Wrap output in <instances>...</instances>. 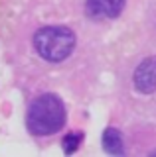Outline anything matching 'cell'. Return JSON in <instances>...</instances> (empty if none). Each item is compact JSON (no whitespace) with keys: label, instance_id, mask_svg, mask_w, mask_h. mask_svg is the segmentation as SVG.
<instances>
[{"label":"cell","instance_id":"6","mask_svg":"<svg viewBox=\"0 0 156 157\" xmlns=\"http://www.w3.org/2000/svg\"><path fill=\"white\" fill-rule=\"evenodd\" d=\"M81 140H83V134H77V132L67 134L63 137V151H65V153H75L77 147L81 145Z\"/></svg>","mask_w":156,"mask_h":157},{"label":"cell","instance_id":"2","mask_svg":"<svg viewBox=\"0 0 156 157\" xmlns=\"http://www.w3.org/2000/svg\"><path fill=\"white\" fill-rule=\"evenodd\" d=\"M34 47L50 63H60L71 55L75 47V36L69 28L47 26L40 28L34 36Z\"/></svg>","mask_w":156,"mask_h":157},{"label":"cell","instance_id":"5","mask_svg":"<svg viewBox=\"0 0 156 157\" xmlns=\"http://www.w3.org/2000/svg\"><path fill=\"white\" fill-rule=\"evenodd\" d=\"M103 147L111 155H125V144L121 132L115 128H107L103 132Z\"/></svg>","mask_w":156,"mask_h":157},{"label":"cell","instance_id":"4","mask_svg":"<svg viewBox=\"0 0 156 157\" xmlns=\"http://www.w3.org/2000/svg\"><path fill=\"white\" fill-rule=\"evenodd\" d=\"M126 0H87V12L93 18H117Z\"/></svg>","mask_w":156,"mask_h":157},{"label":"cell","instance_id":"1","mask_svg":"<svg viewBox=\"0 0 156 157\" xmlns=\"http://www.w3.org/2000/svg\"><path fill=\"white\" fill-rule=\"evenodd\" d=\"M26 126L34 136H50L65 126V106L55 94H42L30 104Z\"/></svg>","mask_w":156,"mask_h":157},{"label":"cell","instance_id":"3","mask_svg":"<svg viewBox=\"0 0 156 157\" xmlns=\"http://www.w3.org/2000/svg\"><path fill=\"white\" fill-rule=\"evenodd\" d=\"M134 86L142 94H150L156 90V57H148L136 67Z\"/></svg>","mask_w":156,"mask_h":157}]
</instances>
